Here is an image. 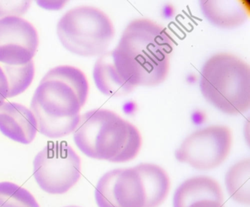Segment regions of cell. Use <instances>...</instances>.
<instances>
[{
	"label": "cell",
	"mask_w": 250,
	"mask_h": 207,
	"mask_svg": "<svg viewBox=\"0 0 250 207\" xmlns=\"http://www.w3.org/2000/svg\"><path fill=\"white\" fill-rule=\"evenodd\" d=\"M74 140L87 157L112 163L133 160L142 147L139 130L108 109H93L82 115Z\"/></svg>",
	"instance_id": "2"
},
{
	"label": "cell",
	"mask_w": 250,
	"mask_h": 207,
	"mask_svg": "<svg viewBox=\"0 0 250 207\" xmlns=\"http://www.w3.org/2000/svg\"><path fill=\"white\" fill-rule=\"evenodd\" d=\"M200 11L206 20L214 27L232 30L244 25L250 10L242 1H200Z\"/></svg>",
	"instance_id": "11"
},
{
	"label": "cell",
	"mask_w": 250,
	"mask_h": 207,
	"mask_svg": "<svg viewBox=\"0 0 250 207\" xmlns=\"http://www.w3.org/2000/svg\"><path fill=\"white\" fill-rule=\"evenodd\" d=\"M80 156L66 143H49L36 156L33 175L41 188L49 194H64L80 180Z\"/></svg>",
	"instance_id": "6"
},
{
	"label": "cell",
	"mask_w": 250,
	"mask_h": 207,
	"mask_svg": "<svg viewBox=\"0 0 250 207\" xmlns=\"http://www.w3.org/2000/svg\"><path fill=\"white\" fill-rule=\"evenodd\" d=\"M225 185L233 201L244 205L250 204V160L244 159L229 168Z\"/></svg>",
	"instance_id": "15"
},
{
	"label": "cell",
	"mask_w": 250,
	"mask_h": 207,
	"mask_svg": "<svg viewBox=\"0 0 250 207\" xmlns=\"http://www.w3.org/2000/svg\"><path fill=\"white\" fill-rule=\"evenodd\" d=\"M93 76L98 90L109 97L125 96L135 89L118 72L114 63L112 52H106L99 56L93 68Z\"/></svg>",
	"instance_id": "13"
},
{
	"label": "cell",
	"mask_w": 250,
	"mask_h": 207,
	"mask_svg": "<svg viewBox=\"0 0 250 207\" xmlns=\"http://www.w3.org/2000/svg\"><path fill=\"white\" fill-rule=\"evenodd\" d=\"M66 1H39L37 5L47 11H59L66 5Z\"/></svg>",
	"instance_id": "21"
},
{
	"label": "cell",
	"mask_w": 250,
	"mask_h": 207,
	"mask_svg": "<svg viewBox=\"0 0 250 207\" xmlns=\"http://www.w3.org/2000/svg\"><path fill=\"white\" fill-rule=\"evenodd\" d=\"M95 197L99 207H146L143 181L134 167L115 169L103 175Z\"/></svg>",
	"instance_id": "8"
},
{
	"label": "cell",
	"mask_w": 250,
	"mask_h": 207,
	"mask_svg": "<svg viewBox=\"0 0 250 207\" xmlns=\"http://www.w3.org/2000/svg\"><path fill=\"white\" fill-rule=\"evenodd\" d=\"M174 40L165 27L148 19L131 21L112 52L114 63L130 85L156 87L168 76Z\"/></svg>",
	"instance_id": "1"
},
{
	"label": "cell",
	"mask_w": 250,
	"mask_h": 207,
	"mask_svg": "<svg viewBox=\"0 0 250 207\" xmlns=\"http://www.w3.org/2000/svg\"><path fill=\"white\" fill-rule=\"evenodd\" d=\"M0 131L13 141L30 144L38 132L31 109L20 103L5 102L0 106Z\"/></svg>",
	"instance_id": "10"
},
{
	"label": "cell",
	"mask_w": 250,
	"mask_h": 207,
	"mask_svg": "<svg viewBox=\"0 0 250 207\" xmlns=\"http://www.w3.org/2000/svg\"><path fill=\"white\" fill-rule=\"evenodd\" d=\"M57 34L61 44L78 56H100L108 52L115 36V27L102 10L79 6L67 11L58 21Z\"/></svg>",
	"instance_id": "5"
},
{
	"label": "cell",
	"mask_w": 250,
	"mask_h": 207,
	"mask_svg": "<svg viewBox=\"0 0 250 207\" xmlns=\"http://www.w3.org/2000/svg\"><path fill=\"white\" fill-rule=\"evenodd\" d=\"M43 77L66 81L78 92L82 98L87 102L89 94L88 81L84 73L79 68L71 65H60L49 70Z\"/></svg>",
	"instance_id": "18"
},
{
	"label": "cell",
	"mask_w": 250,
	"mask_h": 207,
	"mask_svg": "<svg viewBox=\"0 0 250 207\" xmlns=\"http://www.w3.org/2000/svg\"><path fill=\"white\" fill-rule=\"evenodd\" d=\"M135 169L143 181L146 195V207H159L169 193V176L160 166L152 163H141Z\"/></svg>",
	"instance_id": "14"
},
{
	"label": "cell",
	"mask_w": 250,
	"mask_h": 207,
	"mask_svg": "<svg viewBox=\"0 0 250 207\" xmlns=\"http://www.w3.org/2000/svg\"><path fill=\"white\" fill-rule=\"evenodd\" d=\"M39 45L36 27L21 17L0 19V63L25 65L33 61Z\"/></svg>",
	"instance_id": "9"
},
{
	"label": "cell",
	"mask_w": 250,
	"mask_h": 207,
	"mask_svg": "<svg viewBox=\"0 0 250 207\" xmlns=\"http://www.w3.org/2000/svg\"><path fill=\"white\" fill-rule=\"evenodd\" d=\"M188 207H224L223 204L212 201V200H203L194 203Z\"/></svg>",
	"instance_id": "22"
},
{
	"label": "cell",
	"mask_w": 250,
	"mask_h": 207,
	"mask_svg": "<svg viewBox=\"0 0 250 207\" xmlns=\"http://www.w3.org/2000/svg\"><path fill=\"white\" fill-rule=\"evenodd\" d=\"M8 84V98L17 97L26 91L33 83L36 74L34 62L21 65H0Z\"/></svg>",
	"instance_id": "16"
},
{
	"label": "cell",
	"mask_w": 250,
	"mask_h": 207,
	"mask_svg": "<svg viewBox=\"0 0 250 207\" xmlns=\"http://www.w3.org/2000/svg\"><path fill=\"white\" fill-rule=\"evenodd\" d=\"M0 207H40L33 194L10 182H0Z\"/></svg>",
	"instance_id": "17"
},
{
	"label": "cell",
	"mask_w": 250,
	"mask_h": 207,
	"mask_svg": "<svg viewBox=\"0 0 250 207\" xmlns=\"http://www.w3.org/2000/svg\"><path fill=\"white\" fill-rule=\"evenodd\" d=\"M203 200L223 204L224 197L219 183L208 176H195L184 181L175 191L173 207H188Z\"/></svg>",
	"instance_id": "12"
},
{
	"label": "cell",
	"mask_w": 250,
	"mask_h": 207,
	"mask_svg": "<svg viewBox=\"0 0 250 207\" xmlns=\"http://www.w3.org/2000/svg\"><path fill=\"white\" fill-rule=\"evenodd\" d=\"M85 103L66 81L43 77L33 94L30 109L38 131L48 138H59L74 132Z\"/></svg>",
	"instance_id": "4"
},
{
	"label": "cell",
	"mask_w": 250,
	"mask_h": 207,
	"mask_svg": "<svg viewBox=\"0 0 250 207\" xmlns=\"http://www.w3.org/2000/svg\"><path fill=\"white\" fill-rule=\"evenodd\" d=\"M30 1H0V19L8 17H21L31 6Z\"/></svg>",
	"instance_id": "19"
},
{
	"label": "cell",
	"mask_w": 250,
	"mask_h": 207,
	"mask_svg": "<svg viewBox=\"0 0 250 207\" xmlns=\"http://www.w3.org/2000/svg\"><path fill=\"white\" fill-rule=\"evenodd\" d=\"M77 207V206H68V207Z\"/></svg>",
	"instance_id": "23"
},
{
	"label": "cell",
	"mask_w": 250,
	"mask_h": 207,
	"mask_svg": "<svg viewBox=\"0 0 250 207\" xmlns=\"http://www.w3.org/2000/svg\"><path fill=\"white\" fill-rule=\"evenodd\" d=\"M8 84L5 73L0 66V106H2L8 98Z\"/></svg>",
	"instance_id": "20"
},
{
	"label": "cell",
	"mask_w": 250,
	"mask_h": 207,
	"mask_svg": "<svg viewBox=\"0 0 250 207\" xmlns=\"http://www.w3.org/2000/svg\"><path fill=\"white\" fill-rule=\"evenodd\" d=\"M230 130L213 125L194 131L175 151V158L198 170H210L226 160L232 147Z\"/></svg>",
	"instance_id": "7"
},
{
	"label": "cell",
	"mask_w": 250,
	"mask_h": 207,
	"mask_svg": "<svg viewBox=\"0 0 250 207\" xmlns=\"http://www.w3.org/2000/svg\"><path fill=\"white\" fill-rule=\"evenodd\" d=\"M200 90L208 103L228 115H239L250 108V68L235 55L219 53L203 64Z\"/></svg>",
	"instance_id": "3"
}]
</instances>
